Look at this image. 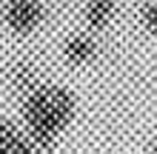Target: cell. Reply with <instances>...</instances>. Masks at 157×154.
<instances>
[{"label": "cell", "mask_w": 157, "mask_h": 154, "mask_svg": "<svg viewBox=\"0 0 157 154\" xmlns=\"http://www.w3.org/2000/svg\"><path fill=\"white\" fill-rule=\"evenodd\" d=\"M23 140H26V137L20 134V129H17L14 123H12V120H3V117H0V154L14 151Z\"/></svg>", "instance_id": "6"}, {"label": "cell", "mask_w": 157, "mask_h": 154, "mask_svg": "<svg viewBox=\"0 0 157 154\" xmlns=\"http://www.w3.org/2000/svg\"><path fill=\"white\" fill-rule=\"evenodd\" d=\"M140 17H143L146 32H149V34H154V29H157V0H146V3H143Z\"/></svg>", "instance_id": "7"}, {"label": "cell", "mask_w": 157, "mask_h": 154, "mask_svg": "<svg viewBox=\"0 0 157 154\" xmlns=\"http://www.w3.org/2000/svg\"><path fill=\"white\" fill-rule=\"evenodd\" d=\"M9 154H40V151H37V148H34V146H32V143H29V140H23V143H20V146H17L14 151H9Z\"/></svg>", "instance_id": "8"}, {"label": "cell", "mask_w": 157, "mask_h": 154, "mask_svg": "<svg viewBox=\"0 0 157 154\" xmlns=\"http://www.w3.org/2000/svg\"><path fill=\"white\" fill-rule=\"evenodd\" d=\"M46 20L43 0H6L3 3V23L14 34H32Z\"/></svg>", "instance_id": "2"}, {"label": "cell", "mask_w": 157, "mask_h": 154, "mask_svg": "<svg viewBox=\"0 0 157 154\" xmlns=\"http://www.w3.org/2000/svg\"><path fill=\"white\" fill-rule=\"evenodd\" d=\"M114 9H117V0H89L86 3V23L91 29H103V26H109Z\"/></svg>", "instance_id": "5"}, {"label": "cell", "mask_w": 157, "mask_h": 154, "mask_svg": "<svg viewBox=\"0 0 157 154\" xmlns=\"http://www.w3.org/2000/svg\"><path fill=\"white\" fill-rule=\"evenodd\" d=\"M9 86L17 92V97H29L34 88L40 86V77H37V69H34L32 60H14L9 66Z\"/></svg>", "instance_id": "3"}, {"label": "cell", "mask_w": 157, "mask_h": 154, "mask_svg": "<svg viewBox=\"0 0 157 154\" xmlns=\"http://www.w3.org/2000/svg\"><path fill=\"white\" fill-rule=\"evenodd\" d=\"M97 54V43L94 37H89V34H71V37L63 43V57H66L71 66H83V63L94 60Z\"/></svg>", "instance_id": "4"}, {"label": "cell", "mask_w": 157, "mask_h": 154, "mask_svg": "<svg viewBox=\"0 0 157 154\" xmlns=\"http://www.w3.org/2000/svg\"><path fill=\"white\" fill-rule=\"evenodd\" d=\"M75 94L66 86H37L23 100V120L29 129V140L37 151H46L54 146L60 131L66 129L75 117Z\"/></svg>", "instance_id": "1"}, {"label": "cell", "mask_w": 157, "mask_h": 154, "mask_svg": "<svg viewBox=\"0 0 157 154\" xmlns=\"http://www.w3.org/2000/svg\"><path fill=\"white\" fill-rule=\"evenodd\" d=\"M149 154H157V151H154V143H151V146H149Z\"/></svg>", "instance_id": "9"}]
</instances>
